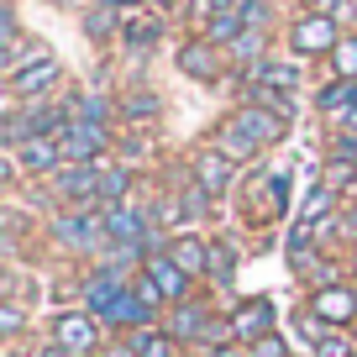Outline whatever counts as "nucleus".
Masks as SVG:
<instances>
[{
	"instance_id": "30",
	"label": "nucleus",
	"mask_w": 357,
	"mask_h": 357,
	"mask_svg": "<svg viewBox=\"0 0 357 357\" xmlns=\"http://www.w3.org/2000/svg\"><path fill=\"white\" fill-rule=\"evenodd\" d=\"M158 32H163V26H158L153 16H126V22H121V37H126V43H137V47L158 43Z\"/></svg>"
},
{
	"instance_id": "5",
	"label": "nucleus",
	"mask_w": 357,
	"mask_h": 357,
	"mask_svg": "<svg viewBox=\"0 0 357 357\" xmlns=\"http://www.w3.org/2000/svg\"><path fill=\"white\" fill-rule=\"evenodd\" d=\"M347 26L336 16H321V11H300L289 26H284V43H289L294 58H331L342 47Z\"/></svg>"
},
{
	"instance_id": "22",
	"label": "nucleus",
	"mask_w": 357,
	"mask_h": 357,
	"mask_svg": "<svg viewBox=\"0 0 357 357\" xmlns=\"http://www.w3.org/2000/svg\"><path fill=\"white\" fill-rule=\"evenodd\" d=\"M200 37H211L215 47H231L236 37H242V11L231 6V11H215V16H205V22H200Z\"/></svg>"
},
{
	"instance_id": "34",
	"label": "nucleus",
	"mask_w": 357,
	"mask_h": 357,
	"mask_svg": "<svg viewBox=\"0 0 357 357\" xmlns=\"http://www.w3.org/2000/svg\"><path fill=\"white\" fill-rule=\"evenodd\" d=\"M342 236H347V247H357V200H347V211H342Z\"/></svg>"
},
{
	"instance_id": "11",
	"label": "nucleus",
	"mask_w": 357,
	"mask_h": 357,
	"mask_svg": "<svg viewBox=\"0 0 357 357\" xmlns=\"http://www.w3.org/2000/svg\"><path fill=\"white\" fill-rule=\"evenodd\" d=\"M63 147V163H105V147H111V126H89V121H68L58 132Z\"/></svg>"
},
{
	"instance_id": "39",
	"label": "nucleus",
	"mask_w": 357,
	"mask_h": 357,
	"mask_svg": "<svg viewBox=\"0 0 357 357\" xmlns=\"http://www.w3.org/2000/svg\"><path fill=\"white\" fill-rule=\"evenodd\" d=\"M147 6H174V0H147Z\"/></svg>"
},
{
	"instance_id": "18",
	"label": "nucleus",
	"mask_w": 357,
	"mask_h": 357,
	"mask_svg": "<svg viewBox=\"0 0 357 357\" xmlns=\"http://www.w3.org/2000/svg\"><path fill=\"white\" fill-rule=\"evenodd\" d=\"M315 111L326 116V121H342L347 111H357V79H331V84H321V95H315Z\"/></svg>"
},
{
	"instance_id": "3",
	"label": "nucleus",
	"mask_w": 357,
	"mask_h": 357,
	"mask_svg": "<svg viewBox=\"0 0 357 357\" xmlns=\"http://www.w3.org/2000/svg\"><path fill=\"white\" fill-rule=\"evenodd\" d=\"M47 236H58V247L84 257V263H95V257L111 247V226H105L100 205H95V211H53L47 215Z\"/></svg>"
},
{
	"instance_id": "17",
	"label": "nucleus",
	"mask_w": 357,
	"mask_h": 357,
	"mask_svg": "<svg viewBox=\"0 0 357 357\" xmlns=\"http://www.w3.org/2000/svg\"><path fill=\"white\" fill-rule=\"evenodd\" d=\"M168 257H174L184 273L205 279V268H211V236H200V231H174V242H168Z\"/></svg>"
},
{
	"instance_id": "29",
	"label": "nucleus",
	"mask_w": 357,
	"mask_h": 357,
	"mask_svg": "<svg viewBox=\"0 0 357 357\" xmlns=\"http://www.w3.org/2000/svg\"><path fill=\"white\" fill-rule=\"evenodd\" d=\"M121 116H126V121H153V116H158V95H147V89L121 95Z\"/></svg>"
},
{
	"instance_id": "1",
	"label": "nucleus",
	"mask_w": 357,
	"mask_h": 357,
	"mask_svg": "<svg viewBox=\"0 0 357 357\" xmlns=\"http://www.w3.org/2000/svg\"><path fill=\"white\" fill-rule=\"evenodd\" d=\"M284 137H289V121H284L279 111H263V105H252V100H236L231 111H226V121L211 132V142L221 147L226 158L247 163V158L268 153V147H279Z\"/></svg>"
},
{
	"instance_id": "12",
	"label": "nucleus",
	"mask_w": 357,
	"mask_h": 357,
	"mask_svg": "<svg viewBox=\"0 0 357 357\" xmlns=\"http://www.w3.org/2000/svg\"><path fill=\"white\" fill-rule=\"evenodd\" d=\"M310 310L321 315L326 326H352L357 321V284L352 279H331L310 289Z\"/></svg>"
},
{
	"instance_id": "33",
	"label": "nucleus",
	"mask_w": 357,
	"mask_h": 357,
	"mask_svg": "<svg viewBox=\"0 0 357 357\" xmlns=\"http://www.w3.org/2000/svg\"><path fill=\"white\" fill-rule=\"evenodd\" d=\"M247 357H289V342H284L279 331H268L263 342H252V347H247Z\"/></svg>"
},
{
	"instance_id": "21",
	"label": "nucleus",
	"mask_w": 357,
	"mask_h": 357,
	"mask_svg": "<svg viewBox=\"0 0 357 357\" xmlns=\"http://www.w3.org/2000/svg\"><path fill=\"white\" fill-rule=\"evenodd\" d=\"M132 168L126 163H100V205H121V200H132Z\"/></svg>"
},
{
	"instance_id": "37",
	"label": "nucleus",
	"mask_w": 357,
	"mask_h": 357,
	"mask_svg": "<svg viewBox=\"0 0 357 357\" xmlns=\"http://www.w3.org/2000/svg\"><path fill=\"white\" fill-rule=\"evenodd\" d=\"M32 357H74V352H63L58 342H37V347H32Z\"/></svg>"
},
{
	"instance_id": "23",
	"label": "nucleus",
	"mask_w": 357,
	"mask_h": 357,
	"mask_svg": "<svg viewBox=\"0 0 357 357\" xmlns=\"http://www.w3.org/2000/svg\"><path fill=\"white\" fill-rule=\"evenodd\" d=\"M310 357H357V336H352V326H336V331H326L321 342L310 347Z\"/></svg>"
},
{
	"instance_id": "9",
	"label": "nucleus",
	"mask_w": 357,
	"mask_h": 357,
	"mask_svg": "<svg viewBox=\"0 0 357 357\" xmlns=\"http://www.w3.org/2000/svg\"><path fill=\"white\" fill-rule=\"evenodd\" d=\"M63 84V68H58V58L53 53H37L32 63H22V68H11L6 74V89H11V100H47L53 89Z\"/></svg>"
},
{
	"instance_id": "25",
	"label": "nucleus",
	"mask_w": 357,
	"mask_h": 357,
	"mask_svg": "<svg viewBox=\"0 0 357 357\" xmlns=\"http://www.w3.org/2000/svg\"><path fill=\"white\" fill-rule=\"evenodd\" d=\"M121 6L116 0H105V6H95V11L84 16V26H89V37H111V32H121Z\"/></svg>"
},
{
	"instance_id": "19",
	"label": "nucleus",
	"mask_w": 357,
	"mask_h": 357,
	"mask_svg": "<svg viewBox=\"0 0 357 357\" xmlns=\"http://www.w3.org/2000/svg\"><path fill=\"white\" fill-rule=\"evenodd\" d=\"M126 342H132V352H137V357H184V347H178L174 336L163 331V326H147V331H132Z\"/></svg>"
},
{
	"instance_id": "27",
	"label": "nucleus",
	"mask_w": 357,
	"mask_h": 357,
	"mask_svg": "<svg viewBox=\"0 0 357 357\" xmlns=\"http://www.w3.org/2000/svg\"><path fill=\"white\" fill-rule=\"evenodd\" d=\"M326 63H331V79H357V32H347L342 47H336Z\"/></svg>"
},
{
	"instance_id": "32",
	"label": "nucleus",
	"mask_w": 357,
	"mask_h": 357,
	"mask_svg": "<svg viewBox=\"0 0 357 357\" xmlns=\"http://www.w3.org/2000/svg\"><path fill=\"white\" fill-rule=\"evenodd\" d=\"M305 11H321V16H336L342 26H352V0H305Z\"/></svg>"
},
{
	"instance_id": "24",
	"label": "nucleus",
	"mask_w": 357,
	"mask_h": 357,
	"mask_svg": "<svg viewBox=\"0 0 357 357\" xmlns=\"http://www.w3.org/2000/svg\"><path fill=\"white\" fill-rule=\"evenodd\" d=\"M326 215H336V190L315 184V190L305 195V205H300V226H315V221H326Z\"/></svg>"
},
{
	"instance_id": "13",
	"label": "nucleus",
	"mask_w": 357,
	"mask_h": 357,
	"mask_svg": "<svg viewBox=\"0 0 357 357\" xmlns=\"http://www.w3.org/2000/svg\"><path fill=\"white\" fill-rule=\"evenodd\" d=\"M226 326H231V342H242V347L263 342V336L273 331V300H263V294L236 300L231 310H226Z\"/></svg>"
},
{
	"instance_id": "28",
	"label": "nucleus",
	"mask_w": 357,
	"mask_h": 357,
	"mask_svg": "<svg viewBox=\"0 0 357 357\" xmlns=\"http://www.w3.org/2000/svg\"><path fill=\"white\" fill-rule=\"evenodd\" d=\"M0 336L11 347H22V336H26V310H22V300H6L0 305Z\"/></svg>"
},
{
	"instance_id": "38",
	"label": "nucleus",
	"mask_w": 357,
	"mask_h": 357,
	"mask_svg": "<svg viewBox=\"0 0 357 357\" xmlns=\"http://www.w3.org/2000/svg\"><path fill=\"white\" fill-rule=\"evenodd\" d=\"M347 273H352V279H357V252H352V263H347Z\"/></svg>"
},
{
	"instance_id": "7",
	"label": "nucleus",
	"mask_w": 357,
	"mask_h": 357,
	"mask_svg": "<svg viewBox=\"0 0 357 357\" xmlns=\"http://www.w3.org/2000/svg\"><path fill=\"white\" fill-rule=\"evenodd\" d=\"M47 195L58 211H95L100 205V163H63L47 178Z\"/></svg>"
},
{
	"instance_id": "6",
	"label": "nucleus",
	"mask_w": 357,
	"mask_h": 357,
	"mask_svg": "<svg viewBox=\"0 0 357 357\" xmlns=\"http://www.w3.org/2000/svg\"><path fill=\"white\" fill-rule=\"evenodd\" d=\"M74 121V111L58 100H26L16 111H6V147L26 142V137H58L63 126Z\"/></svg>"
},
{
	"instance_id": "8",
	"label": "nucleus",
	"mask_w": 357,
	"mask_h": 357,
	"mask_svg": "<svg viewBox=\"0 0 357 357\" xmlns=\"http://www.w3.org/2000/svg\"><path fill=\"white\" fill-rule=\"evenodd\" d=\"M174 63H178V74L195 79V84H221L231 58H226V47H215L211 37H190V43H178Z\"/></svg>"
},
{
	"instance_id": "10",
	"label": "nucleus",
	"mask_w": 357,
	"mask_h": 357,
	"mask_svg": "<svg viewBox=\"0 0 357 357\" xmlns=\"http://www.w3.org/2000/svg\"><path fill=\"white\" fill-rule=\"evenodd\" d=\"M236 168H242V163H236V158H226V153H221L215 142H205L200 153L190 158V178L200 184L205 195H211V200L231 195V184H236Z\"/></svg>"
},
{
	"instance_id": "4",
	"label": "nucleus",
	"mask_w": 357,
	"mask_h": 357,
	"mask_svg": "<svg viewBox=\"0 0 357 357\" xmlns=\"http://www.w3.org/2000/svg\"><path fill=\"white\" fill-rule=\"evenodd\" d=\"M47 342H58L63 352H74V357H100L105 342H111V331H105V321L95 310L74 305V310H58L53 321H47Z\"/></svg>"
},
{
	"instance_id": "36",
	"label": "nucleus",
	"mask_w": 357,
	"mask_h": 357,
	"mask_svg": "<svg viewBox=\"0 0 357 357\" xmlns=\"http://www.w3.org/2000/svg\"><path fill=\"white\" fill-rule=\"evenodd\" d=\"M200 357H247V347L242 342H221V347H211V352H200Z\"/></svg>"
},
{
	"instance_id": "26",
	"label": "nucleus",
	"mask_w": 357,
	"mask_h": 357,
	"mask_svg": "<svg viewBox=\"0 0 357 357\" xmlns=\"http://www.w3.org/2000/svg\"><path fill=\"white\" fill-rule=\"evenodd\" d=\"M68 111H74V121H89V126H111V105H105L100 95H74V100H68Z\"/></svg>"
},
{
	"instance_id": "2",
	"label": "nucleus",
	"mask_w": 357,
	"mask_h": 357,
	"mask_svg": "<svg viewBox=\"0 0 357 357\" xmlns=\"http://www.w3.org/2000/svg\"><path fill=\"white\" fill-rule=\"evenodd\" d=\"M163 331L174 336L178 347H190L195 357L200 352H211V347H221V342H231V326H226V310H215L211 300H184V305H168L163 310Z\"/></svg>"
},
{
	"instance_id": "15",
	"label": "nucleus",
	"mask_w": 357,
	"mask_h": 357,
	"mask_svg": "<svg viewBox=\"0 0 357 357\" xmlns=\"http://www.w3.org/2000/svg\"><path fill=\"white\" fill-rule=\"evenodd\" d=\"M6 153L22 163V174L32 178H53L58 168H63V147H58V137H26V142L6 147Z\"/></svg>"
},
{
	"instance_id": "14",
	"label": "nucleus",
	"mask_w": 357,
	"mask_h": 357,
	"mask_svg": "<svg viewBox=\"0 0 357 357\" xmlns=\"http://www.w3.org/2000/svg\"><path fill=\"white\" fill-rule=\"evenodd\" d=\"M142 273L158 284V289H163V300H168V305H184V300H195V284H200L195 273H184V268H178L168 252H153V257L142 263Z\"/></svg>"
},
{
	"instance_id": "20",
	"label": "nucleus",
	"mask_w": 357,
	"mask_h": 357,
	"mask_svg": "<svg viewBox=\"0 0 357 357\" xmlns=\"http://www.w3.org/2000/svg\"><path fill=\"white\" fill-rule=\"evenodd\" d=\"M205 279H211L215 289H226V284L236 279V247H231V236H211V268H205Z\"/></svg>"
},
{
	"instance_id": "16",
	"label": "nucleus",
	"mask_w": 357,
	"mask_h": 357,
	"mask_svg": "<svg viewBox=\"0 0 357 357\" xmlns=\"http://www.w3.org/2000/svg\"><path fill=\"white\" fill-rule=\"evenodd\" d=\"M247 84H263V89H279V95H300V68H294V58H273V53H268L263 58V63H257V68H247Z\"/></svg>"
},
{
	"instance_id": "31",
	"label": "nucleus",
	"mask_w": 357,
	"mask_h": 357,
	"mask_svg": "<svg viewBox=\"0 0 357 357\" xmlns=\"http://www.w3.org/2000/svg\"><path fill=\"white\" fill-rule=\"evenodd\" d=\"M242 26H257V32H273V6L268 0H242Z\"/></svg>"
},
{
	"instance_id": "35",
	"label": "nucleus",
	"mask_w": 357,
	"mask_h": 357,
	"mask_svg": "<svg viewBox=\"0 0 357 357\" xmlns=\"http://www.w3.org/2000/svg\"><path fill=\"white\" fill-rule=\"evenodd\" d=\"M100 357H137V352H132V342H126V336H111Z\"/></svg>"
}]
</instances>
